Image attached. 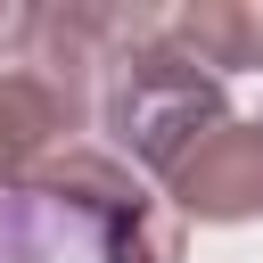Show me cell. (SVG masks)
Wrapping results in <instances>:
<instances>
[{
  "instance_id": "6da1fadb",
  "label": "cell",
  "mask_w": 263,
  "mask_h": 263,
  "mask_svg": "<svg viewBox=\"0 0 263 263\" xmlns=\"http://www.w3.org/2000/svg\"><path fill=\"white\" fill-rule=\"evenodd\" d=\"M99 123L115 132V148L132 164L173 181L181 156L230 123V99H222V74L197 66L164 33V8H132V33L115 41V58L99 74Z\"/></svg>"
},
{
  "instance_id": "7a4b0ae2",
  "label": "cell",
  "mask_w": 263,
  "mask_h": 263,
  "mask_svg": "<svg viewBox=\"0 0 263 263\" xmlns=\"http://www.w3.org/2000/svg\"><path fill=\"white\" fill-rule=\"evenodd\" d=\"M33 189L58 197V205H74V214L90 222V238H99L107 263H181V214H173L164 197H148L123 156L66 148Z\"/></svg>"
},
{
  "instance_id": "3957f363",
  "label": "cell",
  "mask_w": 263,
  "mask_h": 263,
  "mask_svg": "<svg viewBox=\"0 0 263 263\" xmlns=\"http://www.w3.org/2000/svg\"><path fill=\"white\" fill-rule=\"evenodd\" d=\"M181 222H255L263 214V115H230L214 140H197L181 156V173L164 181Z\"/></svg>"
},
{
  "instance_id": "277c9868",
  "label": "cell",
  "mask_w": 263,
  "mask_h": 263,
  "mask_svg": "<svg viewBox=\"0 0 263 263\" xmlns=\"http://www.w3.org/2000/svg\"><path fill=\"white\" fill-rule=\"evenodd\" d=\"M90 115L41 74V66H0V189H33L82 132Z\"/></svg>"
},
{
  "instance_id": "5b68a950",
  "label": "cell",
  "mask_w": 263,
  "mask_h": 263,
  "mask_svg": "<svg viewBox=\"0 0 263 263\" xmlns=\"http://www.w3.org/2000/svg\"><path fill=\"white\" fill-rule=\"evenodd\" d=\"M0 263H107L90 222L41 189H0Z\"/></svg>"
},
{
  "instance_id": "8992f818",
  "label": "cell",
  "mask_w": 263,
  "mask_h": 263,
  "mask_svg": "<svg viewBox=\"0 0 263 263\" xmlns=\"http://www.w3.org/2000/svg\"><path fill=\"white\" fill-rule=\"evenodd\" d=\"M164 33L214 66V74H238V66H263V8H230V0H197V8H164Z\"/></svg>"
},
{
  "instance_id": "52a82bcc",
  "label": "cell",
  "mask_w": 263,
  "mask_h": 263,
  "mask_svg": "<svg viewBox=\"0 0 263 263\" xmlns=\"http://www.w3.org/2000/svg\"><path fill=\"white\" fill-rule=\"evenodd\" d=\"M33 16H41V8H0V49H8V41H33Z\"/></svg>"
}]
</instances>
